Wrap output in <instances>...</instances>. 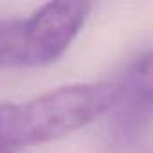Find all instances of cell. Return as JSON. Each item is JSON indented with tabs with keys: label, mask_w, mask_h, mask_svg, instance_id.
<instances>
[{
	"label": "cell",
	"mask_w": 153,
	"mask_h": 153,
	"mask_svg": "<svg viewBox=\"0 0 153 153\" xmlns=\"http://www.w3.org/2000/svg\"><path fill=\"white\" fill-rule=\"evenodd\" d=\"M31 146L22 103H0V153H16Z\"/></svg>",
	"instance_id": "obj_3"
},
{
	"label": "cell",
	"mask_w": 153,
	"mask_h": 153,
	"mask_svg": "<svg viewBox=\"0 0 153 153\" xmlns=\"http://www.w3.org/2000/svg\"><path fill=\"white\" fill-rule=\"evenodd\" d=\"M90 7L88 2H49L25 22L0 27V59L25 67L54 63L79 34Z\"/></svg>",
	"instance_id": "obj_1"
},
{
	"label": "cell",
	"mask_w": 153,
	"mask_h": 153,
	"mask_svg": "<svg viewBox=\"0 0 153 153\" xmlns=\"http://www.w3.org/2000/svg\"><path fill=\"white\" fill-rule=\"evenodd\" d=\"M115 90V130L119 137L131 139L153 117V51L126 68Z\"/></svg>",
	"instance_id": "obj_2"
}]
</instances>
